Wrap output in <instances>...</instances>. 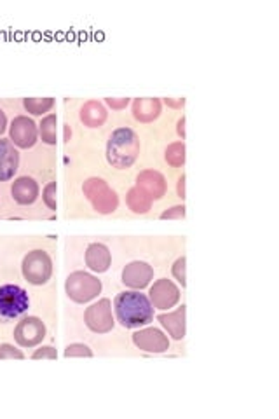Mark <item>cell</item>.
<instances>
[{
	"mask_svg": "<svg viewBox=\"0 0 279 419\" xmlns=\"http://www.w3.org/2000/svg\"><path fill=\"white\" fill-rule=\"evenodd\" d=\"M46 337V325L35 317L23 318L15 328V339L19 346L33 348Z\"/></svg>",
	"mask_w": 279,
	"mask_h": 419,
	"instance_id": "obj_8",
	"label": "cell"
},
{
	"mask_svg": "<svg viewBox=\"0 0 279 419\" xmlns=\"http://www.w3.org/2000/svg\"><path fill=\"white\" fill-rule=\"evenodd\" d=\"M44 201L51 210H56V182H49L44 189Z\"/></svg>",
	"mask_w": 279,
	"mask_h": 419,
	"instance_id": "obj_25",
	"label": "cell"
},
{
	"mask_svg": "<svg viewBox=\"0 0 279 419\" xmlns=\"http://www.w3.org/2000/svg\"><path fill=\"white\" fill-rule=\"evenodd\" d=\"M6 124H8V117H6V114L0 110V133L6 130Z\"/></svg>",
	"mask_w": 279,
	"mask_h": 419,
	"instance_id": "obj_32",
	"label": "cell"
},
{
	"mask_svg": "<svg viewBox=\"0 0 279 419\" xmlns=\"http://www.w3.org/2000/svg\"><path fill=\"white\" fill-rule=\"evenodd\" d=\"M159 321L163 327L170 332L173 339H183L185 337V306L178 307L177 311L168 314H159Z\"/></svg>",
	"mask_w": 279,
	"mask_h": 419,
	"instance_id": "obj_17",
	"label": "cell"
},
{
	"mask_svg": "<svg viewBox=\"0 0 279 419\" xmlns=\"http://www.w3.org/2000/svg\"><path fill=\"white\" fill-rule=\"evenodd\" d=\"M56 126H58V117L56 114H49L40 123V136L46 143L55 145L56 143Z\"/></svg>",
	"mask_w": 279,
	"mask_h": 419,
	"instance_id": "obj_21",
	"label": "cell"
},
{
	"mask_svg": "<svg viewBox=\"0 0 279 419\" xmlns=\"http://www.w3.org/2000/svg\"><path fill=\"white\" fill-rule=\"evenodd\" d=\"M178 196L183 199L185 197V175H181V179L178 180Z\"/></svg>",
	"mask_w": 279,
	"mask_h": 419,
	"instance_id": "obj_31",
	"label": "cell"
},
{
	"mask_svg": "<svg viewBox=\"0 0 279 419\" xmlns=\"http://www.w3.org/2000/svg\"><path fill=\"white\" fill-rule=\"evenodd\" d=\"M180 299V290L171 280H157L150 288V301L157 310H170Z\"/></svg>",
	"mask_w": 279,
	"mask_h": 419,
	"instance_id": "obj_9",
	"label": "cell"
},
{
	"mask_svg": "<svg viewBox=\"0 0 279 419\" xmlns=\"http://www.w3.org/2000/svg\"><path fill=\"white\" fill-rule=\"evenodd\" d=\"M86 325L93 332L98 334H105V332L114 328V317H112V306H110L109 299H102L98 303L91 304L86 310Z\"/></svg>",
	"mask_w": 279,
	"mask_h": 419,
	"instance_id": "obj_7",
	"label": "cell"
},
{
	"mask_svg": "<svg viewBox=\"0 0 279 419\" xmlns=\"http://www.w3.org/2000/svg\"><path fill=\"white\" fill-rule=\"evenodd\" d=\"M80 119H82L87 126H91V128H96V126L105 123L107 119L105 107L98 102L86 103V105L82 107V110H80Z\"/></svg>",
	"mask_w": 279,
	"mask_h": 419,
	"instance_id": "obj_19",
	"label": "cell"
},
{
	"mask_svg": "<svg viewBox=\"0 0 279 419\" xmlns=\"http://www.w3.org/2000/svg\"><path fill=\"white\" fill-rule=\"evenodd\" d=\"M66 294L75 303H87L102 292V281L84 271H75L66 278Z\"/></svg>",
	"mask_w": 279,
	"mask_h": 419,
	"instance_id": "obj_3",
	"label": "cell"
},
{
	"mask_svg": "<svg viewBox=\"0 0 279 419\" xmlns=\"http://www.w3.org/2000/svg\"><path fill=\"white\" fill-rule=\"evenodd\" d=\"M0 358H18V360H21V358H25V355L19 350H16L15 346H11V344H0Z\"/></svg>",
	"mask_w": 279,
	"mask_h": 419,
	"instance_id": "obj_27",
	"label": "cell"
},
{
	"mask_svg": "<svg viewBox=\"0 0 279 419\" xmlns=\"http://www.w3.org/2000/svg\"><path fill=\"white\" fill-rule=\"evenodd\" d=\"M166 103H170V105H183V98H180L178 100V102H173V100H170V98H166Z\"/></svg>",
	"mask_w": 279,
	"mask_h": 419,
	"instance_id": "obj_34",
	"label": "cell"
},
{
	"mask_svg": "<svg viewBox=\"0 0 279 419\" xmlns=\"http://www.w3.org/2000/svg\"><path fill=\"white\" fill-rule=\"evenodd\" d=\"M136 187H140L142 190H145L152 199H159L166 193V182H164V177L159 172H154V170H147L142 172L136 179Z\"/></svg>",
	"mask_w": 279,
	"mask_h": 419,
	"instance_id": "obj_14",
	"label": "cell"
},
{
	"mask_svg": "<svg viewBox=\"0 0 279 419\" xmlns=\"http://www.w3.org/2000/svg\"><path fill=\"white\" fill-rule=\"evenodd\" d=\"M30 307L28 294L18 285L0 287V317L4 320L18 318Z\"/></svg>",
	"mask_w": 279,
	"mask_h": 419,
	"instance_id": "obj_4",
	"label": "cell"
},
{
	"mask_svg": "<svg viewBox=\"0 0 279 419\" xmlns=\"http://www.w3.org/2000/svg\"><path fill=\"white\" fill-rule=\"evenodd\" d=\"M84 193H86L87 199L95 206L96 212L100 213H110L117 208V196L107 182L102 179H89L84 184Z\"/></svg>",
	"mask_w": 279,
	"mask_h": 419,
	"instance_id": "obj_6",
	"label": "cell"
},
{
	"mask_svg": "<svg viewBox=\"0 0 279 419\" xmlns=\"http://www.w3.org/2000/svg\"><path fill=\"white\" fill-rule=\"evenodd\" d=\"M116 313L126 328L142 327L152 321L154 307L149 297L140 292H123L116 297Z\"/></svg>",
	"mask_w": 279,
	"mask_h": 419,
	"instance_id": "obj_1",
	"label": "cell"
},
{
	"mask_svg": "<svg viewBox=\"0 0 279 419\" xmlns=\"http://www.w3.org/2000/svg\"><path fill=\"white\" fill-rule=\"evenodd\" d=\"M127 204L133 210L134 213H145L150 210V204H152V197L142 190L140 187H133L127 194Z\"/></svg>",
	"mask_w": 279,
	"mask_h": 419,
	"instance_id": "obj_20",
	"label": "cell"
},
{
	"mask_svg": "<svg viewBox=\"0 0 279 419\" xmlns=\"http://www.w3.org/2000/svg\"><path fill=\"white\" fill-rule=\"evenodd\" d=\"M58 357V353H56V350L53 346H42L40 350H37L35 353H33L32 358H35V360H39V358H51V360H55V358Z\"/></svg>",
	"mask_w": 279,
	"mask_h": 419,
	"instance_id": "obj_29",
	"label": "cell"
},
{
	"mask_svg": "<svg viewBox=\"0 0 279 419\" xmlns=\"http://www.w3.org/2000/svg\"><path fill=\"white\" fill-rule=\"evenodd\" d=\"M19 154L9 140H0V182L9 180L16 173Z\"/></svg>",
	"mask_w": 279,
	"mask_h": 419,
	"instance_id": "obj_13",
	"label": "cell"
},
{
	"mask_svg": "<svg viewBox=\"0 0 279 419\" xmlns=\"http://www.w3.org/2000/svg\"><path fill=\"white\" fill-rule=\"evenodd\" d=\"M154 276V269L147 262L142 260H134V262L127 264L123 271V281L124 285L131 288H143L150 283Z\"/></svg>",
	"mask_w": 279,
	"mask_h": 419,
	"instance_id": "obj_12",
	"label": "cell"
},
{
	"mask_svg": "<svg viewBox=\"0 0 279 419\" xmlns=\"http://www.w3.org/2000/svg\"><path fill=\"white\" fill-rule=\"evenodd\" d=\"M183 124H185V117H181L180 123H178V133H180L181 136L185 135V128H183Z\"/></svg>",
	"mask_w": 279,
	"mask_h": 419,
	"instance_id": "obj_33",
	"label": "cell"
},
{
	"mask_svg": "<svg viewBox=\"0 0 279 419\" xmlns=\"http://www.w3.org/2000/svg\"><path fill=\"white\" fill-rule=\"evenodd\" d=\"M185 217V206L183 204H180V206H173L170 208L168 212H163V215H161V219H183Z\"/></svg>",
	"mask_w": 279,
	"mask_h": 419,
	"instance_id": "obj_28",
	"label": "cell"
},
{
	"mask_svg": "<svg viewBox=\"0 0 279 419\" xmlns=\"http://www.w3.org/2000/svg\"><path fill=\"white\" fill-rule=\"evenodd\" d=\"M65 357H93V351L86 344H70L65 350Z\"/></svg>",
	"mask_w": 279,
	"mask_h": 419,
	"instance_id": "obj_24",
	"label": "cell"
},
{
	"mask_svg": "<svg viewBox=\"0 0 279 419\" xmlns=\"http://www.w3.org/2000/svg\"><path fill=\"white\" fill-rule=\"evenodd\" d=\"M140 154V140L131 128H119L112 133L107 145V159L116 168H127Z\"/></svg>",
	"mask_w": 279,
	"mask_h": 419,
	"instance_id": "obj_2",
	"label": "cell"
},
{
	"mask_svg": "<svg viewBox=\"0 0 279 419\" xmlns=\"http://www.w3.org/2000/svg\"><path fill=\"white\" fill-rule=\"evenodd\" d=\"M127 102H129V98H120V100L107 98V103H109L110 107H114V109H123V107L127 105Z\"/></svg>",
	"mask_w": 279,
	"mask_h": 419,
	"instance_id": "obj_30",
	"label": "cell"
},
{
	"mask_svg": "<svg viewBox=\"0 0 279 419\" xmlns=\"http://www.w3.org/2000/svg\"><path fill=\"white\" fill-rule=\"evenodd\" d=\"M133 343L140 350L149 351V353H164L170 348V341L159 328H143L133 334Z\"/></svg>",
	"mask_w": 279,
	"mask_h": 419,
	"instance_id": "obj_10",
	"label": "cell"
},
{
	"mask_svg": "<svg viewBox=\"0 0 279 419\" xmlns=\"http://www.w3.org/2000/svg\"><path fill=\"white\" fill-rule=\"evenodd\" d=\"M12 197L18 201L19 204H30L37 199L39 196V186L30 177H19L15 184H12Z\"/></svg>",
	"mask_w": 279,
	"mask_h": 419,
	"instance_id": "obj_16",
	"label": "cell"
},
{
	"mask_svg": "<svg viewBox=\"0 0 279 419\" xmlns=\"http://www.w3.org/2000/svg\"><path fill=\"white\" fill-rule=\"evenodd\" d=\"M23 103H25V109L28 110V112L40 116V114L48 112V110L55 105V100L53 98H25V102Z\"/></svg>",
	"mask_w": 279,
	"mask_h": 419,
	"instance_id": "obj_22",
	"label": "cell"
},
{
	"mask_svg": "<svg viewBox=\"0 0 279 419\" xmlns=\"http://www.w3.org/2000/svg\"><path fill=\"white\" fill-rule=\"evenodd\" d=\"M110 251L105 244L102 243H91L86 251V264L96 273H105L110 267Z\"/></svg>",
	"mask_w": 279,
	"mask_h": 419,
	"instance_id": "obj_15",
	"label": "cell"
},
{
	"mask_svg": "<svg viewBox=\"0 0 279 419\" xmlns=\"http://www.w3.org/2000/svg\"><path fill=\"white\" fill-rule=\"evenodd\" d=\"M134 117L140 121H149L156 119L161 112V102L157 98H136L133 105Z\"/></svg>",
	"mask_w": 279,
	"mask_h": 419,
	"instance_id": "obj_18",
	"label": "cell"
},
{
	"mask_svg": "<svg viewBox=\"0 0 279 419\" xmlns=\"http://www.w3.org/2000/svg\"><path fill=\"white\" fill-rule=\"evenodd\" d=\"M51 257L46 251L33 250L23 259V276L32 285H44L51 278Z\"/></svg>",
	"mask_w": 279,
	"mask_h": 419,
	"instance_id": "obj_5",
	"label": "cell"
},
{
	"mask_svg": "<svg viewBox=\"0 0 279 419\" xmlns=\"http://www.w3.org/2000/svg\"><path fill=\"white\" fill-rule=\"evenodd\" d=\"M185 262H187V259L181 257V259H178L173 266V276L180 281L181 287H185V283H187V281H185V278H187V274H185Z\"/></svg>",
	"mask_w": 279,
	"mask_h": 419,
	"instance_id": "obj_26",
	"label": "cell"
},
{
	"mask_svg": "<svg viewBox=\"0 0 279 419\" xmlns=\"http://www.w3.org/2000/svg\"><path fill=\"white\" fill-rule=\"evenodd\" d=\"M166 161L171 166H181L185 161V145L181 142L171 143L166 149Z\"/></svg>",
	"mask_w": 279,
	"mask_h": 419,
	"instance_id": "obj_23",
	"label": "cell"
},
{
	"mask_svg": "<svg viewBox=\"0 0 279 419\" xmlns=\"http://www.w3.org/2000/svg\"><path fill=\"white\" fill-rule=\"evenodd\" d=\"M11 140L15 145L28 149L37 142V126L30 117L18 116L11 124Z\"/></svg>",
	"mask_w": 279,
	"mask_h": 419,
	"instance_id": "obj_11",
	"label": "cell"
}]
</instances>
